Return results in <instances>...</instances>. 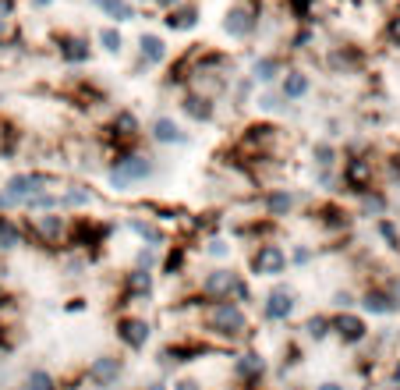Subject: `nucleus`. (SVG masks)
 <instances>
[{"label":"nucleus","instance_id":"nucleus-4","mask_svg":"<svg viewBox=\"0 0 400 390\" xmlns=\"http://www.w3.org/2000/svg\"><path fill=\"white\" fill-rule=\"evenodd\" d=\"M68 231H71V223L60 213H32L29 217V234L39 245H60V238H68Z\"/></svg>","mask_w":400,"mask_h":390},{"label":"nucleus","instance_id":"nucleus-23","mask_svg":"<svg viewBox=\"0 0 400 390\" xmlns=\"http://www.w3.org/2000/svg\"><path fill=\"white\" fill-rule=\"evenodd\" d=\"M163 22H166V29H174V32H188V29H195V22H199V8L195 4L171 8V14H166Z\"/></svg>","mask_w":400,"mask_h":390},{"label":"nucleus","instance_id":"nucleus-5","mask_svg":"<svg viewBox=\"0 0 400 390\" xmlns=\"http://www.w3.org/2000/svg\"><path fill=\"white\" fill-rule=\"evenodd\" d=\"M117 341L124 348H132V352H142L145 344H149V334H153V326L145 316H117Z\"/></svg>","mask_w":400,"mask_h":390},{"label":"nucleus","instance_id":"nucleus-11","mask_svg":"<svg viewBox=\"0 0 400 390\" xmlns=\"http://www.w3.org/2000/svg\"><path fill=\"white\" fill-rule=\"evenodd\" d=\"M234 376H238L241 383H248V387H259L262 376H266V358H262L259 352H241V355L234 358Z\"/></svg>","mask_w":400,"mask_h":390},{"label":"nucleus","instance_id":"nucleus-41","mask_svg":"<svg viewBox=\"0 0 400 390\" xmlns=\"http://www.w3.org/2000/svg\"><path fill=\"white\" fill-rule=\"evenodd\" d=\"M290 259L301 266V263H308V259H312V249H294V256H290Z\"/></svg>","mask_w":400,"mask_h":390},{"label":"nucleus","instance_id":"nucleus-47","mask_svg":"<svg viewBox=\"0 0 400 390\" xmlns=\"http://www.w3.org/2000/svg\"><path fill=\"white\" fill-rule=\"evenodd\" d=\"M4 341H8V326L0 323V348H4Z\"/></svg>","mask_w":400,"mask_h":390},{"label":"nucleus","instance_id":"nucleus-35","mask_svg":"<svg viewBox=\"0 0 400 390\" xmlns=\"http://www.w3.org/2000/svg\"><path fill=\"white\" fill-rule=\"evenodd\" d=\"M99 43H103V50H107V53H121L124 39H121L117 29H103V32H99Z\"/></svg>","mask_w":400,"mask_h":390},{"label":"nucleus","instance_id":"nucleus-13","mask_svg":"<svg viewBox=\"0 0 400 390\" xmlns=\"http://www.w3.org/2000/svg\"><path fill=\"white\" fill-rule=\"evenodd\" d=\"M273 142H277V125H269V121H255V125H248L245 135H241V146L259 149V153H266Z\"/></svg>","mask_w":400,"mask_h":390},{"label":"nucleus","instance_id":"nucleus-51","mask_svg":"<svg viewBox=\"0 0 400 390\" xmlns=\"http://www.w3.org/2000/svg\"><path fill=\"white\" fill-rule=\"evenodd\" d=\"M390 390H400V387H390Z\"/></svg>","mask_w":400,"mask_h":390},{"label":"nucleus","instance_id":"nucleus-19","mask_svg":"<svg viewBox=\"0 0 400 390\" xmlns=\"http://www.w3.org/2000/svg\"><path fill=\"white\" fill-rule=\"evenodd\" d=\"M149 135L156 142H163V146H171V142H174V146H184V142H188V135L181 132V125H177L174 117H156L153 128H149Z\"/></svg>","mask_w":400,"mask_h":390},{"label":"nucleus","instance_id":"nucleus-33","mask_svg":"<svg viewBox=\"0 0 400 390\" xmlns=\"http://www.w3.org/2000/svg\"><path fill=\"white\" fill-rule=\"evenodd\" d=\"M312 160H315V167L329 171L333 163H336V149L329 146V142H315V146H312Z\"/></svg>","mask_w":400,"mask_h":390},{"label":"nucleus","instance_id":"nucleus-43","mask_svg":"<svg viewBox=\"0 0 400 390\" xmlns=\"http://www.w3.org/2000/svg\"><path fill=\"white\" fill-rule=\"evenodd\" d=\"M336 305H340V309H347V305H351V295L347 291H336V298H333Z\"/></svg>","mask_w":400,"mask_h":390},{"label":"nucleus","instance_id":"nucleus-7","mask_svg":"<svg viewBox=\"0 0 400 390\" xmlns=\"http://www.w3.org/2000/svg\"><path fill=\"white\" fill-rule=\"evenodd\" d=\"M121 373H124V362L117 358V355H99V358H92L89 362V383L96 387V390H110L117 380H121Z\"/></svg>","mask_w":400,"mask_h":390},{"label":"nucleus","instance_id":"nucleus-8","mask_svg":"<svg viewBox=\"0 0 400 390\" xmlns=\"http://www.w3.org/2000/svg\"><path fill=\"white\" fill-rule=\"evenodd\" d=\"M340 178H344V184H347L354 195L368 192L372 188V160H365V156H347Z\"/></svg>","mask_w":400,"mask_h":390},{"label":"nucleus","instance_id":"nucleus-21","mask_svg":"<svg viewBox=\"0 0 400 390\" xmlns=\"http://www.w3.org/2000/svg\"><path fill=\"white\" fill-rule=\"evenodd\" d=\"M262 210L269 213V217H290V210H294V192H287V188H273V192H266L262 195Z\"/></svg>","mask_w":400,"mask_h":390},{"label":"nucleus","instance_id":"nucleus-16","mask_svg":"<svg viewBox=\"0 0 400 390\" xmlns=\"http://www.w3.org/2000/svg\"><path fill=\"white\" fill-rule=\"evenodd\" d=\"M181 110L192 121H213L216 117V103H213V96L209 93H188L181 99Z\"/></svg>","mask_w":400,"mask_h":390},{"label":"nucleus","instance_id":"nucleus-31","mask_svg":"<svg viewBox=\"0 0 400 390\" xmlns=\"http://www.w3.org/2000/svg\"><path fill=\"white\" fill-rule=\"evenodd\" d=\"M184 259H188L184 245L171 249V252H166V259H163V273H166V277H181V273H184Z\"/></svg>","mask_w":400,"mask_h":390},{"label":"nucleus","instance_id":"nucleus-48","mask_svg":"<svg viewBox=\"0 0 400 390\" xmlns=\"http://www.w3.org/2000/svg\"><path fill=\"white\" fill-rule=\"evenodd\" d=\"M393 383H397V387H400V362H397V365H393Z\"/></svg>","mask_w":400,"mask_h":390},{"label":"nucleus","instance_id":"nucleus-40","mask_svg":"<svg viewBox=\"0 0 400 390\" xmlns=\"http://www.w3.org/2000/svg\"><path fill=\"white\" fill-rule=\"evenodd\" d=\"M11 305H14V295L8 291L4 284H0V309H11Z\"/></svg>","mask_w":400,"mask_h":390},{"label":"nucleus","instance_id":"nucleus-49","mask_svg":"<svg viewBox=\"0 0 400 390\" xmlns=\"http://www.w3.org/2000/svg\"><path fill=\"white\" fill-rule=\"evenodd\" d=\"M145 390H166L163 383H149V387H145Z\"/></svg>","mask_w":400,"mask_h":390},{"label":"nucleus","instance_id":"nucleus-38","mask_svg":"<svg viewBox=\"0 0 400 390\" xmlns=\"http://www.w3.org/2000/svg\"><path fill=\"white\" fill-rule=\"evenodd\" d=\"M386 39L393 47H400V14L397 18H390V25H386Z\"/></svg>","mask_w":400,"mask_h":390},{"label":"nucleus","instance_id":"nucleus-26","mask_svg":"<svg viewBox=\"0 0 400 390\" xmlns=\"http://www.w3.org/2000/svg\"><path fill=\"white\" fill-rule=\"evenodd\" d=\"M138 53H142L145 68H149V64H163V60H166V47H163L160 36H142L138 39Z\"/></svg>","mask_w":400,"mask_h":390},{"label":"nucleus","instance_id":"nucleus-42","mask_svg":"<svg viewBox=\"0 0 400 390\" xmlns=\"http://www.w3.org/2000/svg\"><path fill=\"white\" fill-rule=\"evenodd\" d=\"M174 390H202V387H199V380H177Z\"/></svg>","mask_w":400,"mask_h":390},{"label":"nucleus","instance_id":"nucleus-24","mask_svg":"<svg viewBox=\"0 0 400 390\" xmlns=\"http://www.w3.org/2000/svg\"><path fill=\"white\" fill-rule=\"evenodd\" d=\"M277 75H284V64H280V57H273V53L259 57L255 64H251V82H255V86H266V82H273Z\"/></svg>","mask_w":400,"mask_h":390},{"label":"nucleus","instance_id":"nucleus-34","mask_svg":"<svg viewBox=\"0 0 400 390\" xmlns=\"http://www.w3.org/2000/svg\"><path fill=\"white\" fill-rule=\"evenodd\" d=\"M362 213H372V217H383L386 213V199L379 195V192H362Z\"/></svg>","mask_w":400,"mask_h":390},{"label":"nucleus","instance_id":"nucleus-27","mask_svg":"<svg viewBox=\"0 0 400 390\" xmlns=\"http://www.w3.org/2000/svg\"><path fill=\"white\" fill-rule=\"evenodd\" d=\"M128 228H132V231H135V234H138V238H142L145 245H149V249H160V245L166 241V234H163V231L156 228L153 220H138V217H135V220L128 223Z\"/></svg>","mask_w":400,"mask_h":390},{"label":"nucleus","instance_id":"nucleus-45","mask_svg":"<svg viewBox=\"0 0 400 390\" xmlns=\"http://www.w3.org/2000/svg\"><path fill=\"white\" fill-rule=\"evenodd\" d=\"M8 25H11V18H8V14H0V36L8 32Z\"/></svg>","mask_w":400,"mask_h":390},{"label":"nucleus","instance_id":"nucleus-12","mask_svg":"<svg viewBox=\"0 0 400 390\" xmlns=\"http://www.w3.org/2000/svg\"><path fill=\"white\" fill-rule=\"evenodd\" d=\"M223 32L227 36H234V39H248L251 32H255V11L238 4V8H230L227 18H223Z\"/></svg>","mask_w":400,"mask_h":390},{"label":"nucleus","instance_id":"nucleus-39","mask_svg":"<svg viewBox=\"0 0 400 390\" xmlns=\"http://www.w3.org/2000/svg\"><path fill=\"white\" fill-rule=\"evenodd\" d=\"M205 252L220 259V256H227V252H230V245H227V241H220V238H213V241H209V249H205Z\"/></svg>","mask_w":400,"mask_h":390},{"label":"nucleus","instance_id":"nucleus-44","mask_svg":"<svg viewBox=\"0 0 400 390\" xmlns=\"http://www.w3.org/2000/svg\"><path fill=\"white\" fill-rule=\"evenodd\" d=\"M315 390H344V383H333V380H329V383H319Z\"/></svg>","mask_w":400,"mask_h":390},{"label":"nucleus","instance_id":"nucleus-22","mask_svg":"<svg viewBox=\"0 0 400 390\" xmlns=\"http://www.w3.org/2000/svg\"><path fill=\"white\" fill-rule=\"evenodd\" d=\"M315 220H319V228H326V231H344L347 223H351L347 210L336 206V202H326V206L315 210Z\"/></svg>","mask_w":400,"mask_h":390},{"label":"nucleus","instance_id":"nucleus-30","mask_svg":"<svg viewBox=\"0 0 400 390\" xmlns=\"http://www.w3.org/2000/svg\"><path fill=\"white\" fill-rule=\"evenodd\" d=\"M329 334H333L329 316H308V319H305V337H308V341H326Z\"/></svg>","mask_w":400,"mask_h":390},{"label":"nucleus","instance_id":"nucleus-46","mask_svg":"<svg viewBox=\"0 0 400 390\" xmlns=\"http://www.w3.org/2000/svg\"><path fill=\"white\" fill-rule=\"evenodd\" d=\"M156 4H160V8H177L181 0H156Z\"/></svg>","mask_w":400,"mask_h":390},{"label":"nucleus","instance_id":"nucleus-14","mask_svg":"<svg viewBox=\"0 0 400 390\" xmlns=\"http://www.w3.org/2000/svg\"><path fill=\"white\" fill-rule=\"evenodd\" d=\"M153 295V273L149 270H128L124 273V298H132V302H145Z\"/></svg>","mask_w":400,"mask_h":390},{"label":"nucleus","instance_id":"nucleus-37","mask_svg":"<svg viewBox=\"0 0 400 390\" xmlns=\"http://www.w3.org/2000/svg\"><path fill=\"white\" fill-rule=\"evenodd\" d=\"M379 234L386 238V245H390V249H400V234H397V228H393L390 220H379Z\"/></svg>","mask_w":400,"mask_h":390},{"label":"nucleus","instance_id":"nucleus-2","mask_svg":"<svg viewBox=\"0 0 400 390\" xmlns=\"http://www.w3.org/2000/svg\"><path fill=\"white\" fill-rule=\"evenodd\" d=\"M153 174V160L145 156V153H117L114 163H110V171H107V181H110V188L124 192V188H132V184L145 181Z\"/></svg>","mask_w":400,"mask_h":390},{"label":"nucleus","instance_id":"nucleus-18","mask_svg":"<svg viewBox=\"0 0 400 390\" xmlns=\"http://www.w3.org/2000/svg\"><path fill=\"white\" fill-rule=\"evenodd\" d=\"M138 132H142V125H138V117H135L132 110H117V114L110 117V135H114L117 142H135Z\"/></svg>","mask_w":400,"mask_h":390},{"label":"nucleus","instance_id":"nucleus-9","mask_svg":"<svg viewBox=\"0 0 400 390\" xmlns=\"http://www.w3.org/2000/svg\"><path fill=\"white\" fill-rule=\"evenodd\" d=\"M262 316L269 323H287L294 316V291L290 287H273L262 302Z\"/></svg>","mask_w":400,"mask_h":390},{"label":"nucleus","instance_id":"nucleus-17","mask_svg":"<svg viewBox=\"0 0 400 390\" xmlns=\"http://www.w3.org/2000/svg\"><path fill=\"white\" fill-rule=\"evenodd\" d=\"M362 309H365V313H372V316H390V313H397V309H400V305L390 298L386 287H368V291L362 295Z\"/></svg>","mask_w":400,"mask_h":390},{"label":"nucleus","instance_id":"nucleus-36","mask_svg":"<svg viewBox=\"0 0 400 390\" xmlns=\"http://www.w3.org/2000/svg\"><path fill=\"white\" fill-rule=\"evenodd\" d=\"M287 8H290V14L298 18V22H308V14H312V8H315V0H287Z\"/></svg>","mask_w":400,"mask_h":390},{"label":"nucleus","instance_id":"nucleus-1","mask_svg":"<svg viewBox=\"0 0 400 390\" xmlns=\"http://www.w3.org/2000/svg\"><path fill=\"white\" fill-rule=\"evenodd\" d=\"M205 330L220 341H241V337H248V316L238 302H209Z\"/></svg>","mask_w":400,"mask_h":390},{"label":"nucleus","instance_id":"nucleus-32","mask_svg":"<svg viewBox=\"0 0 400 390\" xmlns=\"http://www.w3.org/2000/svg\"><path fill=\"white\" fill-rule=\"evenodd\" d=\"M25 390H57V380H53V373H47V369H32V373L25 376Z\"/></svg>","mask_w":400,"mask_h":390},{"label":"nucleus","instance_id":"nucleus-28","mask_svg":"<svg viewBox=\"0 0 400 390\" xmlns=\"http://www.w3.org/2000/svg\"><path fill=\"white\" fill-rule=\"evenodd\" d=\"M92 202V192L86 184H71V188L60 192V210H71V206H89Z\"/></svg>","mask_w":400,"mask_h":390},{"label":"nucleus","instance_id":"nucleus-3","mask_svg":"<svg viewBox=\"0 0 400 390\" xmlns=\"http://www.w3.org/2000/svg\"><path fill=\"white\" fill-rule=\"evenodd\" d=\"M287 252L280 249V245H273V241H259L255 245V252L248 256V270L251 277H280L287 270Z\"/></svg>","mask_w":400,"mask_h":390},{"label":"nucleus","instance_id":"nucleus-25","mask_svg":"<svg viewBox=\"0 0 400 390\" xmlns=\"http://www.w3.org/2000/svg\"><path fill=\"white\" fill-rule=\"evenodd\" d=\"M22 241H25V231L18 228V223L11 217L0 213V252H14V249H22Z\"/></svg>","mask_w":400,"mask_h":390},{"label":"nucleus","instance_id":"nucleus-6","mask_svg":"<svg viewBox=\"0 0 400 390\" xmlns=\"http://www.w3.org/2000/svg\"><path fill=\"white\" fill-rule=\"evenodd\" d=\"M241 273L227 270V266H220V270H209L202 277V287H199V298L205 302H230V291H234V280Z\"/></svg>","mask_w":400,"mask_h":390},{"label":"nucleus","instance_id":"nucleus-20","mask_svg":"<svg viewBox=\"0 0 400 390\" xmlns=\"http://www.w3.org/2000/svg\"><path fill=\"white\" fill-rule=\"evenodd\" d=\"M308 89H312V78L305 75V71H284V82H280V96L284 99H305L308 96Z\"/></svg>","mask_w":400,"mask_h":390},{"label":"nucleus","instance_id":"nucleus-10","mask_svg":"<svg viewBox=\"0 0 400 390\" xmlns=\"http://www.w3.org/2000/svg\"><path fill=\"white\" fill-rule=\"evenodd\" d=\"M329 323H333V334L340 337L344 344H362L365 337H368V326H365V319L362 316H354V313H336V316H329Z\"/></svg>","mask_w":400,"mask_h":390},{"label":"nucleus","instance_id":"nucleus-15","mask_svg":"<svg viewBox=\"0 0 400 390\" xmlns=\"http://www.w3.org/2000/svg\"><path fill=\"white\" fill-rule=\"evenodd\" d=\"M57 53H60V60H68V64H86L89 60V39H82V36H60L57 39Z\"/></svg>","mask_w":400,"mask_h":390},{"label":"nucleus","instance_id":"nucleus-29","mask_svg":"<svg viewBox=\"0 0 400 390\" xmlns=\"http://www.w3.org/2000/svg\"><path fill=\"white\" fill-rule=\"evenodd\" d=\"M96 8L107 11L117 25H121V22H132V18H135V8L128 4V0H96Z\"/></svg>","mask_w":400,"mask_h":390},{"label":"nucleus","instance_id":"nucleus-50","mask_svg":"<svg viewBox=\"0 0 400 390\" xmlns=\"http://www.w3.org/2000/svg\"><path fill=\"white\" fill-rule=\"evenodd\" d=\"M32 4H36V8H47V4H50V0H32Z\"/></svg>","mask_w":400,"mask_h":390}]
</instances>
